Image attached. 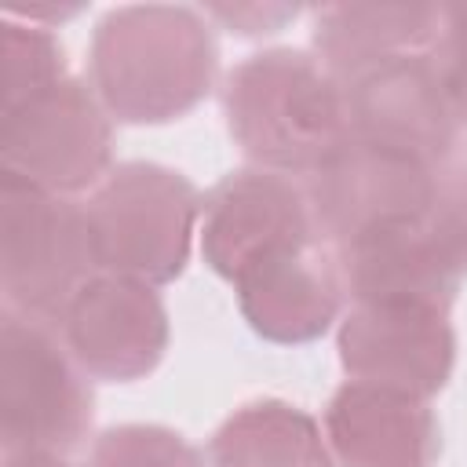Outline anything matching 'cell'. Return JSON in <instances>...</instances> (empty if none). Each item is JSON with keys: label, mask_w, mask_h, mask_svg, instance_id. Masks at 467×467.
I'll list each match as a JSON object with an SVG mask.
<instances>
[{"label": "cell", "mask_w": 467, "mask_h": 467, "mask_svg": "<svg viewBox=\"0 0 467 467\" xmlns=\"http://www.w3.org/2000/svg\"><path fill=\"white\" fill-rule=\"evenodd\" d=\"M219 44L204 11L186 4H124L99 18L88 84L113 120L168 124L212 91Z\"/></svg>", "instance_id": "cell-1"}, {"label": "cell", "mask_w": 467, "mask_h": 467, "mask_svg": "<svg viewBox=\"0 0 467 467\" xmlns=\"http://www.w3.org/2000/svg\"><path fill=\"white\" fill-rule=\"evenodd\" d=\"M223 113L252 168L310 175L347 139L343 84L306 51L266 47L223 80Z\"/></svg>", "instance_id": "cell-2"}, {"label": "cell", "mask_w": 467, "mask_h": 467, "mask_svg": "<svg viewBox=\"0 0 467 467\" xmlns=\"http://www.w3.org/2000/svg\"><path fill=\"white\" fill-rule=\"evenodd\" d=\"M201 190L175 168L153 161L117 164L88 197L99 270L171 285L201 230Z\"/></svg>", "instance_id": "cell-3"}, {"label": "cell", "mask_w": 467, "mask_h": 467, "mask_svg": "<svg viewBox=\"0 0 467 467\" xmlns=\"http://www.w3.org/2000/svg\"><path fill=\"white\" fill-rule=\"evenodd\" d=\"M95 274L88 208L0 168V288L7 310L55 325Z\"/></svg>", "instance_id": "cell-4"}, {"label": "cell", "mask_w": 467, "mask_h": 467, "mask_svg": "<svg viewBox=\"0 0 467 467\" xmlns=\"http://www.w3.org/2000/svg\"><path fill=\"white\" fill-rule=\"evenodd\" d=\"M95 420L88 372L51 321L4 306L0 325V438L4 449H77Z\"/></svg>", "instance_id": "cell-5"}, {"label": "cell", "mask_w": 467, "mask_h": 467, "mask_svg": "<svg viewBox=\"0 0 467 467\" xmlns=\"http://www.w3.org/2000/svg\"><path fill=\"white\" fill-rule=\"evenodd\" d=\"M0 161L29 182L73 197L113 171V117L80 77L0 109Z\"/></svg>", "instance_id": "cell-6"}, {"label": "cell", "mask_w": 467, "mask_h": 467, "mask_svg": "<svg viewBox=\"0 0 467 467\" xmlns=\"http://www.w3.org/2000/svg\"><path fill=\"white\" fill-rule=\"evenodd\" d=\"M303 190L317 237L328 248H339L387 226L423 223L434 197V171L409 157L347 139L306 175Z\"/></svg>", "instance_id": "cell-7"}, {"label": "cell", "mask_w": 467, "mask_h": 467, "mask_svg": "<svg viewBox=\"0 0 467 467\" xmlns=\"http://www.w3.org/2000/svg\"><path fill=\"white\" fill-rule=\"evenodd\" d=\"M350 139L409 157L431 171L456 157L460 120L445 99L431 51L401 55L343 80Z\"/></svg>", "instance_id": "cell-8"}, {"label": "cell", "mask_w": 467, "mask_h": 467, "mask_svg": "<svg viewBox=\"0 0 467 467\" xmlns=\"http://www.w3.org/2000/svg\"><path fill=\"white\" fill-rule=\"evenodd\" d=\"M58 332L91 379L131 383L150 376L171 339L164 299L153 285L99 270L62 310Z\"/></svg>", "instance_id": "cell-9"}, {"label": "cell", "mask_w": 467, "mask_h": 467, "mask_svg": "<svg viewBox=\"0 0 467 467\" xmlns=\"http://www.w3.org/2000/svg\"><path fill=\"white\" fill-rule=\"evenodd\" d=\"M201 255L234 285L255 259L317 241L310 201L296 175L266 168H237L223 175L201 201Z\"/></svg>", "instance_id": "cell-10"}, {"label": "cell", "mask_w": 467, "mask_h": 467, "mask_svg": "<svg viewBox=\"0 0 467 467\" xmlns=\"http://www.w3.org/2000/svg\"><path fill=\"white\" fill-rule=\"evenodd\" d=\"M339 365L350 379L434 398L456 365V332L445 310L350 306L336 332Z\"/></svg>", "instance_id": "cell-11"}, {"label": "cell", "mask_w": 467, "mask_h": 467, "mask_svg": "<svg viewBox=\"0 0 467 467\" xmlns=\"http://www.w3.org/2000/svg\"><path fill=\"white\" fill-rule=\"evenodd\" d=\"M234 292L248 328L270 343H310L325 336L347 299L336 255L321 237L255 259L234 277Z\"/></svg>", "instance_id": "cell-12"}, {"label": "cell", "mask_w": 467, "mask_h": 467, "mask_svg": "<svg viewBox=\"0 0 467 467\" xmlns=\"http://www.w3.org/2000/svg\"><path fill=\"white\" fill-rule=\"evenodd\" d=\"M325 438L336 467H434L441 427L427 398L347 379L325 405Z\"/></svg>", "instance_id": "cell-13"}, {"label": "cell", "mask_w": 467, "mask_h": 467, "mask_svg": "<svg viewBox=\"0 0 467 467\" xmlns=\"http://www.w3.org/2000/svg\"><path fill=\"white\" fill-rule=\"evenodd\" d=\"M332 255L350 306H427L449 314L463 277L423 223L354 237L332 248Z\"/></svg>", "instance_id": "cell-14"}, {"label": "cell", "mask_w": 467, "mask_h": 467, "mask_svg": "<svg viewBox=\"0 0 467 467\" xmlns=\"http://www.w3.org/2000/svg\"><path fill=\"white\" fill-rule=\"evenodd\" d=\"M438 18L434 4H325L314 11V58L343 84L390 58L431 51Z\"/></svg>", "instance_id": "cell-15"}, {"label": "cell", "mask_w": 467, "mask_h": 467, "mask_svg": "<svg viewBox=\"0 0 467 467\" xmlns=\"http://www.w3.org/2000/svg\"><path fill=\"white\" fill-rule=\"evenodd\" d=\"M208 467H336L325 427L299 405L259 398L234 409L208 441Z\"/></svg>", "instance_id": "cell-16"}, {"label": "cell", "mask_w": 467, "mask_h": 467, "mask_svg": "<svg viewBox=\"0 0 467 467\" xmlns=\"http://www.w3.org/2000/svg\"><path fill=\"white\" fill-rule=\"evenodd\" d=\"M4 36H0V58H4V91H0V109H15L26 99L40 95L44 88L66 80V47L51 33V26L36 22H18L4 18Z\"/></svg>", "instance_id": "cell-17"}, {"label": "cell", "mask_w": 467, "mask_h": 467, "mask_svg": "<svg viewBox=\"0 0 467 467\" xmlns=\"http://www.w3.org/2000/svg\"><path fill=\"white\" fill-rule=\"evenodd\" d=\"M88 467H204V452L171 427L117 423L95 438Z\"/></svg>", "instance_id": "cell-18"}, {"label": "cell", "mask_w": 467, "mask_h": 467, "mask_svg": "<svg viewBox=\"0 0 467 467\" xmlns=\"http://www.w3.org/2000/svg\"><path fill=\"white\" fill-rule=\"evenodd\" d=\"M423 226L441 255L467 274V157H452L434 171V197Z\"/></svg>", "instance_id": "cell-19"}, {"label": "cell", "mask_w": 467, "mask_h": 467, "mask_svg": "<svg viewBox=\"0 0 467 467\" xmlns=\"http://www.w3.org/2000/svg\"><path fill=\"white\" fill-rule=\"evenodd\" d=\"M431 62L438 69V80L445 88V99L460 128H467V4L441 7L438 36L431 44Z\"/></svg>", "instance_id": "cell-20"}, {"label": "cell", "mask_w": 467, "mask_h": 467, "mask_svg": "<svg viewBox=\"0 0 467 467\" xmlns=\"http://www.w3.org/2000/svg\"><path fill=\"white\" fill-rule=\"evenodd\" d=\"M296 15H299L296 4H208L204 7V18H215L230 33H241V36L277 33Z\"/></svg>", "instance_id": "cell-21"}, {"label": "cell", "mask_w": 467, "mask_h": 467, "mask_svg": "<svg viewBox=\"0 0 467 467\" xmlns=\"http://www.w3.org/2000/svg\"><path fill=\"white\" fill-rule=\"evenodd\" d=\"M4 467H73L62 452L44 449H4Z\"/></svg>", "instance_id": "cell-22"}]
</instances>
